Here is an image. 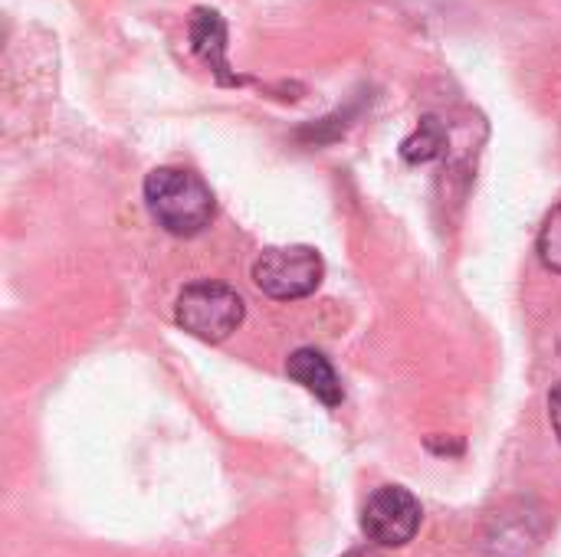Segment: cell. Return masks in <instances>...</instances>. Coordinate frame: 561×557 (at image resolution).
<instances>
[{
	"instance_id": "1",
	"label": "cell",
	"mask_w": 561,
	"mask_h": 557,
	"mask_svg": "<svg viewBox=\"0 0 561 557\" xmlns=\"http://www.w3.org/2000/svg\"><path fill=\"white\" fill-rule=\"evenodd\" d=\"M145 204L161 230L171 236H197L214 220V190L184 167H154L145 177Z\"/></svg>"
},
{
	"instance_id": "2",
	"label": "cell",
	"mask_w": 561,
	"mask_h": 557,
	"mask_svg": "<svg viewBox=\"0 0 561 557\" xmlns=\"http://www.w3.org/2000/svg\"><path fill=\"white\" fill-rule=\"evenodd\" d=\"M243 315H247V305H243L240 292L224 282H210V279H197V282L184 286L178 295V305H174V322L187 335H194L207 345L230 338L243 325Z\"/></svg>"
},
{
	"instance_id": "3",
	"label": "cell",
	"mask_w": 561,
	"mask_h": 557,
	"mask_svg": "<svg viewBox=\"0 0 561 557\" xmlns=\"http://www.w3.org/2000/svg\"><path fill=\"white\" fill-rule=\"evenodd\" d=\"M325 263L312 246H270L253 263V282L276 302H296L322 286Z\"/></svg>"
},
{
	"instance_id": "4",
	"label": "cell",
	"mask_w": 561,
	"mask_h": 557,
	"mask_svg": "<svg viewBox=\"0 0 561 557\" xmlns=\"http://www.w3.org/2000/svg\"><path fill=\"white\" fill-rule=\"evenodd\" d=\"M424 509L404 486H381L362 509V532L378 548H404L421 529Z\"/></svg>"
},
{
	"instance_id": "5",
	"label": "cell",
	"mask_w": 561,
	"mask_h": 557,
	"mask_svg": "<svg viewBox=\"0 0 561 557\" xmlns=\"http://www.w3.org/2000/svg\"><path fill=\"white\" fill-rule=\"evenodd\" d=\"M187 36H191V49L214 72V79L220 85H243L247 82L240 72L230 69V59H227V23H224V16L217 10L194 7L191 20H187Z\"/></svg>"
},
{
	"instance_id": "6",
	"label": "cell",
	"mask_w": 561,
	"mask_h": 557,
	"mask_svg": "<svg viewBox=\"0 0 561 557\" xmlns=\"http://www.w3.org/2000/svg\"><path fill=\"white\" fill-rule=\"evenodd\" d=\"M286 374L302 384L316 401H322L325 407H339L345 401V391H342V381L335 374V368L329 364V358L316 348H299L289 355L286 361Z\"/></svg>"
},
{
	"instance_id": "7",
	"label": "cell",
	"mask_w": 561,
	"mask_h": 557,
	"mask_svg": "<svg viewBox=\"0 0 561 557\" xmlns=\"http://www.w3.org/2000/svg\"><path fill=\"white\" fill-rule=\"evenodd\" d=\"M447 151V128L437 115H424L421 125L401 141V158L408 164H427Z\"/></svg>"
},
{
	"instance_id": "8",
	"label": "cell",
	"mask_w": 561,
	"mask_h": 557,
	"mask_svg": "<svg viewBox=\"0 0 561 557\" xmlns=\"http://www.w3.org/2000/svg\"><path fill=\"white\" fill-rule=\"evenodd\" d=\"M539 259L546 263V269L559 272L561 276V204L549 210V217L542 220V230H539Z\"/></svg>"
},
{
	"instance_id": "9",
	"label": "cell",
	"mask_w": 561,
	"mask_h": 557,
	"mask_svg": "<svg viewBox=\"0 0 561 557\" xmlns=\"http://www.w3.org/2000/svg\"><path fill=\"white\" fill-rule=\"evenodd\" d=\"M549 420H552V430H556V437H559L561 443V381L549 394Z\"/></svg>"
},
{
	"instance_id": "10",
	"label": "cell",
	"mask_w": 561,
	"mask_h": 557,
	"mask_svg": "<svg viewBox=\"0 0 561 557\" xmlns=\"http://www.w3.org/2000/svg\"><path fill=\"white\" fill-rule=\"evenodd\" d=\"M342 557H381L378 552H348V555H342Z\"/></svg>"
}]
</instances>
